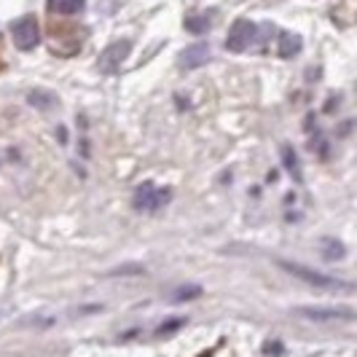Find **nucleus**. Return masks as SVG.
Segmentation results:
<instances>
[{
    "label": "nucleus",
    "instance_id": "f257e3e1",
    "mask_svg": "<svg viewBox=\"0 0 357 357\" xmlns=\"http://www.w3.org/2000/svg\"><path fill=\"white\" fill-rule=\"evenodd\" d=\"M277 264H280V268H285L287 274L304 280L306 285L322 287V290H352V282H341L336 277L320 274V271H314V268H309V266H301V264H293V261H277Z\"/></svg>",
    "mask_w": 357,
    "mask_h": 357
},
{
    "label": "nucleus",
    "instance_id": "f03ea898",
    "mask_svg": "<svg viewBox=\"0 0 357 357\" xmlns=\"http://www.w3.org/2000/svg\"><path fill=\"white\" fill-rule=\"evenodd\" d=\"M11 40L19 52H33L40 43V27H38V19L33 14H24L11 22Z\"/></svg>",
    "mask_w": 357,
    "mask_h": 357
},
{
    "label": "nucleus",
    "instance_id": "7ed1b4c3",
    "mask_svg": "<svg viewBox=\"0 0 357 357\" xmlns=\"http://www.w3.org/2000/svg\"><path fill=\"white\" fill-rule=\"evenodd\" d=\"M167 202H169V191L167 188H156L153 183H143L135 191V197H132V207L140 210V213H156Z\"/></svg>",
    "mask_w": 357,
    "mask_h": 357
},
{
    "label": "nucleus",
    "instance_id": "20e7f679",
    "mask_svg": "<svg viewBox=\"0 0 357 357\" xmlns=\"http://www.w3.org/2000/svg\"><path fill=\"white\" fill-rule=\"evenodd\" d=\"M129 52H132V40H126V38L113 40L105 52L100 54V59H97L100 73H116L119 68H121V62H126Z\"/></svg>",
    "mask_w": 357,
    "mask_h": 357
},
{
    "label": "nucleus",
    "instance_id": "39448f33",
    "mask_svg": "<svg viewBox=\"0 0 357 357\" xmlns=\"http://www.w3.org/2000/svg\"><path fill=\"white\" fill-rule=\"evenodd\" d=\"M255 38V22L252 19H236L229 30V38H226V49L231 54H242L250 40Z\"/></svg>",
    "mask_w": 357,
    "mask_h": 357
},
{
    "label": "nucleus",
    "instance_id": "423d86ee",
    "mask_svg": "<svg viewBox=\"0 0 357 357\" xmlns=\"http://www.w3.org/2000/svg\"><path fill=\"white\" fill-rule=\"evenodd\" d=\"M207 59H210V46H207L204 40H199V43H191V46H185V49L180 52L178 65H180V70H197Z\"/></svg>",
    "mask_w": 357,
    "mask_h": 357
},
{
    "label": "nucleus",
    "instance_id": "0eeeda50",
    "mask_svg": "<svg viewBox=\"0 0 357 357\" xmlns=\"http://www.w3.org/2000/svg\"><path fill=\"white\" fill-rule=\"evenodd\" d=\"M298 314H304L309 320H352L355 317V312L344 306H301Z\"/></svg>",
    "mask_w": 357,
    "mask_h": 357
},
{
    "label": "nucleus",
    "instance_id": "6e6552de",
    "mask_svg": "<svg viewBox=\"0 0 357 357\" xmlns=\"http://www.w3.org/2000/svg\"><path fill=\"white\" fill-rule=\"evenodd\" d=\"M46 6H49L52 14L73 17V14H81L86 8V0H46Z\"/></svg>",
    "mask_w": 357,
    "mask_h": 357
},
{
    "label": "nucleus",
    "instance_id": "1a4fd4ad",
    "mask_svg": "<svg viewBox=\"0 0 357 357\" xmlns=\"http://www.w3.org/2000/svg\"><path fill=\"white\" fill-rule=\"evenodd\" d=\"M298 52H301V38L293 36V33H282L280 40H277V54L282 59H290V56H296Z\"/></svg>",
    "mask_w": 357,
    "mask_h": 357
},
{
    "label": "nucleus",
    "instance_id": "9d476101",
    "mask_svg": "<svg viewBox=\"0 0 357 357\" xmlns=\"http://www.w3.org/2000/svg\"><path fill=\"white\" fill-rule=\"evenodd\" d=\"M320 252L325 261H341L347 255V248H344V242H339V239L325 236V239H320Z\"/></svg>",
    "mask_w": 357,
    "mask_h": 357
},
{
    "label": "nucleus",
    "instance_id": "9b49d317",
    "mask_svg": "<svg viewBox=\"0 0 357 357\" xmlns=\"http://www.w3.org/2000/svg\"><path fill=\"white\" fill-rule=\"evenodd\" d=\"M280 156H282V164H285V169L290 172V178L301 183V161H298V153L290 145H282L280 148Z\"/></svg>",
    "mask_w": 357,
    "mask_h": 357
},
{
    "label": "nucleus",
    "instance_id": "f8f14e48",
    "mask_svg": "<svg viewBox=\"0 0 357 357\" xmlns=\"http://www.w3.org/2000/svg\"><path fill=\"white\" fill-rule=\"evenodd\" d=\"M183 27H185L188 33H194V36H204V33L210 30V19L204 17V14H194V17H188L183 22Z\"/></svg>",
    "mask_w": 357,
    "mask_h": 357
},
{
    "label": "nucleus",
    "instance_id": "ddd939ff",
    "mask_svg": "<svg viewBox=\"0 0 357 357\" xmlns=\"http://www.w3.org/2000/svg\"><path fill=\"white\" fill-rule=\"evenodd\" d=\"M27 100H30L36 107H43V110H46V107H52L54 102H56V97H54L52 91H43V89L30 91V94H27Z\"/></svg>",
    "mask_w": 357,
    "mask_h": 357
},
{
    "label": "nucleus",
    "instance_id": "4468645a",
    "mask_svg": "<svg viewBox=\"0 0 357 357\" xmlns=\"http://www.w3.org/2000/svg\"><path fill=\"white\" fill-rule=\"evenodd\" d=\"M199 293H202V287L199 285H183L172 293V298H175V301H191V298H197Z\"/></svg>",
    "mask_w": 357,
    "mask_h": 357
}]
</instances>
